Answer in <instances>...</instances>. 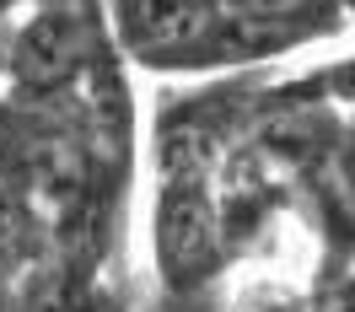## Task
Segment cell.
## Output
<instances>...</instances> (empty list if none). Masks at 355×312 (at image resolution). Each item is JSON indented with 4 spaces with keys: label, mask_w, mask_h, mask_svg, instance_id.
<instances>
[{
    "label": "cell",
    "mask_w": 355,
    "mask_h": 312,
    "mask_svg": "<svg viewBox=\"0 0 355 312\" xmlns=\"http://www.w3.org/2000/svg\"><path fill=\"white\" fill-rule=\"evenodd\" d=\"M0 6H11V11H17V6H27V0H0Z\"/></svg>",
    "instance_id": "cell-9"
},
{
    "label": "cell",
    "mask_w": 355,
    "mask_h": 312,
    "mask_svg": "<svg viewBox=\"0 0 355 312\" xmlns=\"http://www.w3.org/2000/svg\"><path fill=\"white\" fill-rule=\"evenodd\" d=\"M339 11H345V22H355V0H339Z\"/></svg>",
    "instance_id": "cell-8"
},
{
    "label": "cell",
    "mask_w": 355,
    "mask_h": 312,
    "mask_svg": "<svg viewBox=\"0 0 355 312\" xmlns=\"http://www.w3.org/2000/svg\"><path fill=\"white\" fill-rule=\"evenodd\" d=\"M11 6H0V81H6V49H11Z\"/></svg>",
    "instance_id": "cell-6"
},
{
    "label": "cell",
    "mask_w": 355,
    "mask_h": 312,
    "mask_svg": "<svg viewBox=\"0 0 355 312\" xmlns=\"http://www.w3.org/2000/svg\"><path fill=\"white\" fill-rule=\"evenodd\" d=\"M113 49L146 70L189 76L210 27L221 22V0H103Z\"/></svg>",
    "instance_id": "cell-2"
},
{
    "label": "cell",
    "mask_w": 355,
    "mask_h": 312,
    "mask_svg": "<svg viewBox=\"0 0 355 312\" xmlns=\"http://www.w3.org/2000/svg\"><path fill=\"white\" fill-rule=\"evenodd\" d=\"M339 162H345V183H350V194H355V146L345 156H339Z\"/></svg>",
    "instance_id": "cell-7"
},
{
    "label": "cell",
    "mask_w": 355,
    "mask_h": 312,
    "mask_svg": "<svg viewBox=\"0 0 355 312\" xmlns=\"http://www.w3.org/2000/svg\"><path fill=\"white\" fill-rule=\"evenodd\" d=\"M0 312H17V275L0 264Z\"/></svg>",
    "instance_id": "cell-5"
},
{
    "label": "cell",
    "mask_w": 355,
    "mask_h": 312,
    "mask_svg": "<svg viewBox=\"0 0 355 312\" xmlns=\"http://www.w3.org/2000/svg\"><path fill=\"white\" fill-rule=\"evenodd\" d=\"M113 54L119 49H113L103 0H27L11 17L0 87L11 103H54V97H70Z\"/></svg>",
    "instance_id": "cell-1"
},
{
    "label": "cell",
    "mask_w": 355,
    "mask_h": 312,
    "mask_svg": "<svg viewBox=\"0 0 355 312\" xmlns=\"http://www.w3.org/2000/svg\"><path fill=\"white\" fill-rule=\"evenodd\" d=\"M221 6H226V11H237V17H253V22L280 27V33H296L302 44L345 33L339 0H221Z\"/></svg>",
    "instance_id": "cell-3"
},
{
    "label": "cell",
    "mask_w": 355,
    "mask_h": 312,
    "mask_svg": "<svg viewBox=\"0 0 355 312\" xmlns=\"http://www.w3.org/2000/svg\"><path fill=\"white\" fill-rule=\"evenodd\" d=\"M318 312H355V275L323 291V296H318Z\"/></svg>",
    "instance_id": "cell-4"
}]
</instances>
